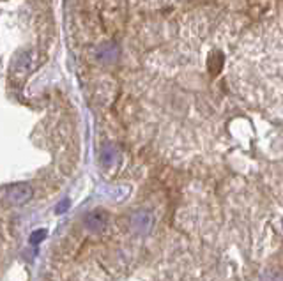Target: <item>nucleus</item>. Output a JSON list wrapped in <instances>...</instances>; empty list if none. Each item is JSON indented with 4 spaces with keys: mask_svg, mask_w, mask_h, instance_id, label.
<instances>
[{
    "mask_svg": "<svg viewBox=\"0 0 283 281\" xmlns=\"http://www.w3.org/2000/svg\"><path fill=\"white\" fill-rule=\"evenodd\" d=\"M30 196H32V188L27 184H16V186H9L4 190V200L11 205H21L29 202Z\"/></svg>",
    "mask_w": 283,
    "mask_h": 281,
    "instance_id": "f03ea898",
    "label": "nucleus"
},
{
    "mask_svg": "<svg viewBox=\"0 0 283 281\" xmlns=\"http://www.w3.org/2000/svg\"><path fill=\"white\" fill-rule=\"evenodd\" d=\"M117 57H119V46L115 43H112V41L99 44L98 50H96V59H98L99 62H103V64L115 62Z\"/></svg>",
    "mask_w": 283,
    "mask_h": 281,
    "instance_id": "7ed1b4c3",
    "label": "nucleus"
},
{
    "mask_svg": "<svg viewBox=\"0 0 283 281\" xmlns=\"http://www.w3.org/2000/svg\"><path fill=\"white\" fill-rule=\"evenodd\" d=\"M154 216L149 210H135V213L128 214V219H126V225H128V230L131 233H136V236H147V233L152 232L154 228Z\"/></svg>",
    "mask_w": 283,
    "mask_h": 281,
    "instance_id": "f257e3e1",
    "label": "nucleus"
}]
</instances>
